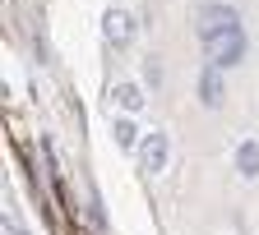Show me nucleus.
<instances>
[{
	"mask_svg": "<svg viewBox=\"0 0 259 235\" xmlns=\"http://www.w3.org/2000/svg\"><path fill=\"white\" fill-rule=\"evenodd\" d=\"M102 37L111 46H130V37H135V19H130L125 10H107L102 14Z\"/></svg>",
	"mask_w": 259,
	"mask_h": 235,
	"instance_id": "nucleus-4",
	"label": "nucleus"
},
{
	"mask_svg": "<svg viewBox=\"0 0 259 235\" xmlns=\"http://www.w3.org/2000/svg\"><path fill=\"white\" fill-rule=\"evenodd\" d=\"M14 235H19V230H14Z\"/></svg>",
	"mask_w": 259,
	"mask_h": 235,
	"instance_id": "nucleus-10",
	"label": "nucleus"
},
{
	"mask_svg": "<svg viewBox=\"0 0 259 235\" xmlns=\"http://www.w3.org/2000/svg\"><path fill=\"white\" fill-rule=\"evenodd\" d=\"M144 83H162V65H157V55H144Z\"/></svg>",
	"mask_w": 259,
	"mask_h": 235,
	"instance_id": "nucleus-9",
	"label": "nucleus"
},
{
	"mask_svg": "<svg viewBox=\"0 0 259 235\" xmlns=\"http://www.w3.org/2000/svg\"><path fill=\"white\" fill-rule=\"evenodd\" d=\"M204 51H208V65H218V70L241 65V55H245V32H241V28H236V32H222V37L204 42Z\"/></svg>",
	"mask_w": 259,
	"mask_h": 235,
	"instance_id": "nucleus-2",
	"label": "nucleus"
},
{
	"mask_svg": "<svg viewBox=\"0 0 259 235\" xmlns=\"http://www.w3.org/2000/svg\"><path fill=\"white\" fill-rule=\"evenodd\" d=\"M236 28H241V14L232 5H222V0H208V5L194 10V32H199L204 42L222 37V32H236Z\"/></svg>",
	"mask_w": 259,
	"mask_h": 235,
	"instance_id": "nucleus-1",
	"label": "nucleus"
},
{
	"mask_svg": "<svg viewBox=\"0 0 259 235\" xmlns=\"http://www.w3.org/2000/svg\"><path fill=\"white\" fill-rule=\"evenodd\" d=\"M236 171L241 180H259V139H245L236 148Z\"/></svg>",
	"mask_w": 259,
	"mask_h": 235,
	"instance_id": "nucleus-6",
	"label": "nucleus"
},
{
	"mask_svg": "<svg viewBox=\"0 0 259 235\" xmlns=\"http://www.w3.org/2000/svg\"><path fill=\"white\" fill-rule=\"evenodd\" d=\"M199 102H204L208 111L222 106V70H218V65H208V70L199 74Z\"/></svg>",
	"mask_w": 259,
	"mask_h": 235,
	"instance_id": "nucleus-5",
	"label": "nucleus"
},
{
	"mask_svg": "<svg viewBox=\"0 0 259 235\" xmlns=\"http://www.w3.org/2000/svg\"><path fill=\"white\" fill-rule=\"evenodd\" d=\"M111 102H120L125 111H139L144 106V92H139V83H116L111 88Z\"/></svg>",
	"mask_w": 259,
	"mask_h": 235,
	"instance_id": "nucleus-7",
	"label": "nucleus"
},
{
	"mask_svg": "<svg viewBox=\"0 0 259 235\" xmlns=\"http://www.w3.org/2000/svg\"><path fill=\"white\" fill-rule=\"evenodd\" d=\"M111 134H116V143H120V148H135V143H139L135 120H116V125H111Z\"/></svg>",
	"mask_w": 259,
	"mask_h": 235,
	"instance_id": "nucleus-8",
	"label": "nucleus"
},
{
	"mask_svg": "<svg viewBox=\"0 0 259 235\" xmlns=\"http://www.w3.org/2000/svg\"><path fill=\"white\" fill-rule=\"evenodd\" d=\"M167 161H171V139L162 129H153L148 139L139 143V166H144L148 175H157V171H167Z\"/></svg>",
	"mask_w": 259,
	"mask_h": 235,
	"instance_id": "nucleus-3",
	"label": "nucleus"
}]
</instances>
